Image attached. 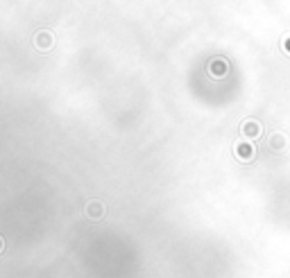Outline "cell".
<instances>
[{"mask_svg": "<svg viewBox=\"0 0 290 278\" xmlns=\"http://www.w3.org/2000/svg\"><path fill=\"white\" fill-rule=\"evenodd\" d=\"M54 45V37L48 32V30H41V32L34 34V48L41 50V52H46V50H50Z\"/></svg>", "mask_w": 290, "mask_h": 278, "instance_id": "6da1fadb", "label": "cell"}, {"mask_svg": "<svg viewBox=\"0 0 290 278\" xmlns=\"http://www.w3.org/2000/svg\"><path fill=\"white\" fill-rule=\"evenodd\" d=\"M86 215L91 219H100L104 215V206L100 201H89L86 203Z\"/></svg>", "mask_w": 290, "mask_h": 278, "instance_id": "7a4b0ae2", "label": "cell"}, {"mask_svg": "<svg viewBox=\"0 0 290 278\" xmlns=\"http://www.w3.org/2000/svg\"><path fill=\"white\" fill-rule=\"evenodd\" d=\"M2 249H5V240L0 238V253H2Z\"/></svg>", "mask_w": 290, "mask_h": 278, "instance_id": "3957f363", "label": "cell"}]
</instances>
